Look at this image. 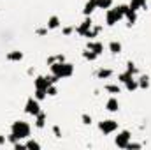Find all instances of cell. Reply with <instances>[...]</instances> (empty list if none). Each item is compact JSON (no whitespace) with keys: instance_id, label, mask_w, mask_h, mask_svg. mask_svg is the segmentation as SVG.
<instances>
[{"instance_id":"6da1fadb","label":"cell","mask_w":151,"mask_h":150,"mask_svg":"<svg viewBox=\"0 0 151 150\" xmlns=\"http://www.w3.org/2000/svg\"><path fill=\"white\" fill-rule=\"evenodd\" d=\"M30 131H32V127H30V124L25 122V120H16V122H12V125H11V134H12L16 140H27V138L30 136Z\"/></svg>"},{"instance_id":"7a4b0ae2","label":"cell","mask_w":151,"mask_h":150,"mask_svg":"<svg viewBox=\"0 0 151 150\" xmlns=\"http://www.w3.org/2000/svg\"><path fill=\"white\" fill-rule=\"evenodd\" d=\"M74 73V66L72 64H69V62H55V64H51V74H55L58 79H63V78H69V76H72Z\"/></svg>"},{"instance_id":"3957f363","label":"cell","mask_w":151,"mask_h":150,"mask_svg":"<svg viewBox=\"0 0 151 150\" xmlns=\"http://www.w3.org/2000/svg\"><path fill=\"white\" fill-rule=\"evenodd\" d=\"M127 9H128V5H118V7L107 9V12H106V21H107V25L113 27V25H116L119 20H123Z\"/></svg>"},{"instance_id":"277c9868","label":"cell","mask_w":151,"mask_h":150,"mask_svg":"<svg viewBox=\"0 0 151 150\" xmlns=\"http://www.w3.org/2000/svg\"><path fill=\"white\" fill-rule=\"evenodd\" d=\"M39 103H40V101L35 99V97H28V99H27V103H25V111L28 113V115H32V117L39 115V113L42 111Z\"/></svg>"},{"instance_id":"5b68a950","label":"cell","mask_w":151,"mask_h":150,"mask_svg":"<svg viewBox=\"0 0 151 150\" xmlns=\"http://www.w3.org/2000/svg\"><path fill=\"white\" fill-rule=\"evenodd\" d=\"M130 140H132V134H130V131H119L118 133V136L114 138V143H116V147H119V149H127L128 147V143H130Z\"/></svg>"},{"instance_id":"8992f818","label":"cell","mask_w":151,"mask_h":150,"mask_svg":"<svg viewBox=\"0 0 151 150\" xmlns=\"http://www.w3.org/2000/svg\"><path fill=\"white\" fill-rule=\"evenodd\" d=\"M99 129H100L104 134H113L114 131H118V122L113 120V118H109V120H102V122L99 124Z\"/></svg>"},{"instance_id":"52a82bcc","label":"cell","mask_w":151,"mask_h":150,"mask_svg":"<svg viewBox=\"0 0 151 150\" xmlns=\"http://www.w3.org/2000/svg\"><path fill=\"white\" fill-rule=\"evenodd\" d=\"M91 27H93V21H91V18L90 16H86L81 23H79V27L76 28V32L79 34V36H83V37H86V34L91 30Z\"/></svg>"},{"instance_id":"ba28073f","label":"cell","mask_w":151,"mask_h":150,"mask_svg":"<svg viewBox=\"0 0 151 150\" xmlns=\"http://www.w3.org/2000/svg\"><path fill=\"white\" fill-rule=\"evenodd\" d=\"M49 79L47 76H37L35 78V90H46L47 92V87H49Z\"/></svg>"},{"instance_id":"9c48e42d","label":"cell","mask_w":151,"mask_h":150,"mask_svg":"<svg viewBox=\"0 0 151 150\" xmlns=\"http://www.w3.org/2000/svg\"><path fill=\"white\" fill-rule=\"evenodd\" d=\"M106 110L111 113H116L119 110V103H118V99L116 97H111V99H107V103H106Z\"/></svg>"},{"instance_id":"30bf717a","label":"cell","mask_w":151,"mask_h":150,"mask_svg":"<svg viewBox=\"0 0 151 150\" xmlns=\"http://www.w3.org/2000/svg\"><path fill=\"white\" fill-rule=\"evenodd\" d=\"M46 27H47V30H55V28H58V27H60V18H58L56 14L49 16V18H47V23H46Z\"/></svg>"},{"instance_id":"8fae6325","label":"cell","mask_w":151,"mask_h":150,"mask_svg":"<svg viewBox=\"0 0 151 150\" xmlns=\"http://www.w3.org/2000/svg\"><path fill=\"white\" fill-rule=\"evenodd\" d=\"M88 50L95 51L97 55H102V51H104V44L99 42V41H90V42H88Z\"/></svg>"},{"instance_id":"7c38bea8","label":"cell","mask_w":151,"mask_h":150,"mask_svg":"<svg viewBox=\"0 0 151 150\" xmlns=\"http://www.w3.org/2000/svg\"><path fill=\"white\" fill-rule=\"evenodd\" d=\"M5 58H7L9 62H21V60H23V53L18 51V50H14V51H9V53L5 55Z\"/></svg>"},{"instance_id":"4fadbf2b","label":"cell","mask_w":151,"mask_h":150,"mask_svg":"<svg viewBox=\"0 0 151 150\" xmlns=\"http://www.w3.org/2000/svg\"><path fill=\"white\" fill-rule=\"evenodd\" d=\"M128 7H130L132 11H139V9H146L148 4H146V0H130Z\"/></svg>"},{"instance_id":"5bb4252c","label":"cell","mask_w":151,"mask_h":150,"mask_svg":"<svg viewBox=\"0 0 151 150\" xmlns=\"http://www.w3.org/2000/svg\"><path fill=\"white\" fill-rule=\"evenodd\" d=\"M125 18H127V21H128V27L130 25H134L135 21H137V11H132L130 7L125 11Z\"/></svg>"},{"instance_id":"9a60e30c","label":"cell","mask_w":151,"mask_h":150,"mask_svg":"<svg viewBox=\"0 0 151 150\" xmlns=\"http://www.w3.org/2000/svg\"><path fill=\"white\" fill-rule=\"evenodd\" d=\"M97 4H99V0H88L86 5H84V11H83L84 16H90V14L95 11V9H97Z\"/></svg>"},{"instance_id":"2e32d148","label":"cell","mask_w":151,"mask_h":150,"mask_svg":"<svg viewBox=\"0 0 151 150\" xmlns=\"http://www.w3.org/2000/svg\"><path fill=\"white\" fill-rule=\"evenodd\" d=\"M123 85H125V88H127L128 92H134V90H137V88H139V85H137V79H135L134 76H132V78H128V79H127Z\"/></svg>"},{"instance_id":"e0dca14e","label":"cell","mask_w":151,"mask_h":150,"mask_svg":"<svg viewBox=\"0 0 151 150\" xmlns=\"http://www.w3.org/2000/svg\"><path fill=\"white\" fill-rule=\"evenodd\" d=\"M111 76H113V69L102 67V69H99V71H97V78H100V79H109Z\"/></svg>"},{"instance_id":"ac0fdd59","label":"cell","mask_w":151,"mask_h":150,"mask_svg":"<svg viewBox=\"0 0 151 150\" xmlns=\"http://www.w3.org/2000/svg\"><path fill=\"white\" fill-rule=\"evenodd\" d=\"M46 120H47V117H46V113H39V115H35V127L37 129H42L44 125H46Z\"/></svg>"},{"instance_id":"d6986e66","label":"cell","mask_w":151,"mask_h":150,"mask_svg":"<svg viewBox=\"0 0 151 150\" xmlns=\"http://www.w3.org/2000/svg\"><path fill=\"white\" fill-rule=\"evenodd\" d=\"M137 85H139V88H148L150 87V76H139L137 78Z\"/></svg>"},{"instance_id":"ffe728a7","label":"cell","mask_w":151,"mask_h":150,"mask_svg":"<svg viewBox=\"0 0 151 150\" xmlns=\"http://www.w3.org/2000/svg\"><path fill=\"white\" fill-rule=\"evenodd\" d=\"M109 51L114 53V55L119 53V51H121V42H118V41H111V42H109Z\"/></svg>"},{"instance_id":"44dd1931","label":"cell","mask_w":151,"mask_h":150,"mask_svg":"<svg viewBox=\"0 0 151 150\" xmlns=\"http://www.w3.org/2000/svg\"><path fill=\"white\" fill-rule=\"evenodd\" d=\"M113 0H99V4H97V9H106V11H107V9H111V7H113Z\"/></svg>"},{"instance_id":"7402d4cb","label":"cell","mask_w":151,"mask_h":150,"mask_svg":"<svg viewBox=\"0 0 151 150\" xmlns=\"http://www.w3.org/2000/svg\"><path fill=\"white\" fill-rule=\"evenodd\" d=\"M83 57H84L86 60H97V58H99V55H97L95 51H91V50H88V48H86V50L83 51Z\"/></svg>"},{"instance_id":"603a6c76","label":"cell","mask_w":151,"mask_h":150,"mask_svg":"<svg viewBox=\"0 0 151 150\" xmlns=\"http://www.w3.org/2000/svg\"><path fill=\"white\" fill-rule=\"evenodd\" d=\"M104 88H106L109 94H119V90H121V88H119V85H114V83H107Z\"/></svg>"},{"instance_id":"cb8c5ba5","label":"cell","mask_w":151,"mask_h":150,"mask_svg":"<svg viewBox=\"0 0 151 150\" xmlns=\"http://www.w3.org/2000/svg\"><path fill=\"white\" fill-rule=\"evenodd\" d=\"M65 60V57L62 55V53H58V55H53V57H49L47 58V64L51 66V64H55V62H63Z\"/></svg>"},{"instance_id":"d4e9b609","label":"cell","mask_w":151,"mask_h":150,"mask_svg":"<svg viewBox=\"0 0 151 150\" xmlns=\"http://www.w3.org/2000/svg\"><path fill=\"white\" fill-rule=\"evenodd\" d=\"M25 149H34V150H39V149H40V143H37L35 140H28V141L25 143Z\"/></svg>"},{"instance_id":"484cf974","label":"cell","mask_w":151,"mask_h":150,"mask_svg":"<svg viewBox=\"0 0 151 150\" xmlns=\"http://www.w3.org/2000/svg\"><path fill=\"white\" fill-rule=\"evenodd\" d=\"M132 73H128V71H125V73H121V74H118V81H119V83H125V81H127V79H128V78H132Z\"/></svg>"},{"instance_id":"4316f807","label":"cell","mask_w":151,"mask_h":150,"mask_svg":"<svg viewBox=\"0 0 151 150\" xmlns=\"http://www.w3.org/2000/svg\"><path fill=\"white\" fill-rule=\"evenodd\" d=\"M34 97L39 99V101H42V99L47 97V92H46V90H35V95H34Z\"/></svg>"},{"instance_id":"83f0119b","label":"cell","mask_w":151,"mask_h":150,"mask_svg":"<svg viewBox=\"0 0 151 150\" xmlns=\"http://www.w3.org/2000/svg\"><path fill=\"white\" fill-rule=\"evenodd\" d=\"M127 71L132 73V74H137V67H135V64H134V62H128V64H127Z\"/></svg>"},{"instance_id":"f1b7e54d","label":"cell","mask_w":151,"mask_h":150,"mask_svg":"<svg viewBox=\"0 0 151 150\" xmlns=\"http://www.w3.org/2000/svg\"><path fill=\"white\" fill-rule=\"evenodd\" d=\"M81 120H83L84 125H90V124H91V117H90L88 113H83V115H81Z\"/></svg>"},{"instance_id":"f546056e","label":"cell","mask_w":151,"mask_h":150,"mask_svg":"<svg viewBox=\"0 0 151 150\" xmlns=\"http://www.w3.org/2000/svg\"><path fill=\"white\" fill-rule=\"evenodd\" d=\"M56 94H58L56 87H55V85H49V87H47V95H51V97H53V95H56Z\"/></svg>"},{"instance_id":"4dcf8cb0","label":"cell","mask_w":151,"mask_h":150,"mask_svg":"<svg viewBox=\"0 0 151 150\" xmlns=\"http://www.w3.org/2000/svg\"><path fill=\"white\" fill-rule=\"evenodd\" d=\"M62 32H63V34H65V36H70V34H72V32H74V27H65V28H63V30H62Z\"/></svg>"},{"instance_id":"1f68e13d","label":"cell","mask_w":151,"mask_h":150,"mask_svg":"<svg viewBox=\"0 0 151 150\" xmlns=\"http://www.w3.org/2000/svg\"><path fill=\"white\" fill-rule=\"evenodd\" d=\"M53 133H55V136H56V138H60V136H62V131H60V127H58V125H55V127H53Z\"/></svg>"},{"instance_id":"d6a6232c","label":"cell","mask_w":151,"mask_h":150,"mask_svg":"<svg viewBox=\"0 0 151 150\" xmlns=\"http://www.w3.org/2000/svg\"><path fill=\"white\" fill-rule=\"evenodd\" d=\"M141 147H142V145H141V143H134V141H130V143H128V147H127V149H141Z\"/></svg>"},{"instance_id":"836d02e7","label":"cell","mask_w":151,"mask_h":150,"mask_svg":"<svg viewBox=\"0 0 151 150\" xmlns=\"http://www.w3.org/2000/svg\"><path fill=\"white\" fill-rule=\"evenodd\" d=\"M46 32H47V27L46 28H37V36H44Z\"/></svg>"},{"instance_id":"e575fe53","label":"cell","mask_w":151,"mask_h":150,"mask_svg":"<svg viewBox=\"0 0 151 150\" xmlns=\"http://www.w3.org/2000/svg\"><path fill=\"white\" fill-rule=\"evenodd\" d=\"M2 143H5V138H4V136H0V145H2Z\"/></svg>"}]
</instances>
